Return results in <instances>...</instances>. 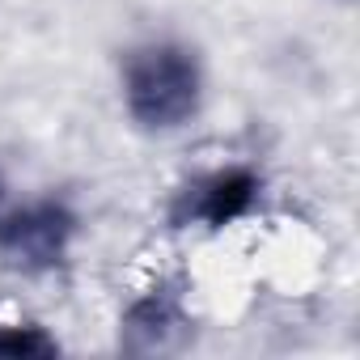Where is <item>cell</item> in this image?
Instances as JSON below:
<instances>
[{"mask_svg":"<svg viewBox=\"0 0 360 360\" xmlns=\"http://www.w3.org/2000/svg\"><path fill=\"white\" fill-rule=\"evenodd\" d=\"M259 174L246 165H225L212 174H200L195 183L183 187L174 208L178 225H208V229H225L233 221H242L255 204H259Z\"/></svg>","mask_w":360,"mask_h":360,"instance_id":"obj_3","label":"cell"},{"mask_svg":"<svg viewBox=\"0 0 360 360\" xmlns=\"http://www.w3.org/2000/svg\"><path fill=\"white\" fill-rule=\"evenodd\" d=\"M0 208H5V178H0Z\"/></svg>","mask_w":360,"mask_h":360,"instance_id":"obj_5","label":"cell"},{"mask_svg":"<svg viewBox=\"0 0 360 360\" xmlns=\"http://www.w3.org/2000/svg\"><path fill=\"white\" fill-rule=\"evenodd\" d=\"M77 233V217L60 200H34L26 208H0V255L13 267L43 271L68 255Z\"/></svg>","mask_w":360,"mask_h":360,"instance_id":"obj_2","label":"cell"},{"mask_svg":"<svg viewBox=\"0 0 360 360\" xmlns=\"http://www.w3.org/2000/svg\"><path fill=\"white\" fill-rule=\"evenodd\" d=\"M56 343L39 326H5L0 330V356H51Z\"/></svg>","mask_w":360,"mask_h":360,"instance_id":"obj_4","label":"cell"},{"mask_svg":"<svg viewBox=\"0 0 360 360\" xmlns=\"http://www.w3.org/2000/svg\"><path fill=\"white\" fill-rule=\"evenodd\" d=\"M123 102L127 115L148 131H174L195 119L204 102V72L191 47L153 39L123 60Z\"/></svg>","mask_w":360,"mask_h":360,"instance_id":"obj_1","label":"cell"}]
</instances>
